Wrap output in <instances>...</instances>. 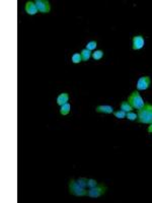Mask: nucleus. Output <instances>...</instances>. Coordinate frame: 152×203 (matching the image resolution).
<instances>
[{
    "instance_id": "17",
    "label": "nucleus",
    "mask_w": 152,
    "mask_h": 203,
    "mask_svg": "<svg viewBox=\"0 0 152 203\" xmlns=\"http://www.w3.org/2000/svg\"><path fill=\"white\" fill-rule=\"evenodd\" d=\"M126 118L130 121H134V120H136V119H138V115L133 112H128L127 114H126Z\"/></svg>"
},
{
    "instance_id": "14",
    "label": "nucleus",
    "mask_w": 152,
    "mask_h": 203,
    "mask_svg": "<svg viewBox=\"0 0 152 203\" xmlns=\"http://www.w3.org/2000/svg\"><path fill=\"white\" fill-rule=\"evenodd\" d=\"M71 60H72V62L74 63V64H78V63H80L81 61H82V57H81V54H79V53H74V54L72 55Z\"/></svg>"
},
{
    "instance_id": "19",
    "label": "nucleus",
    "mask_w": 152,
    "mask_h": 203,
    "mask_svg": "<svg viewBox=\"0 0 152 203\" xmlns=\"http://www.w3.org/2000/svg\"><path fill=\"white\" fill-rule=\"evenodd\" d=\"M126 114H127V113L124 112V111H122V110H121V111H117V112L114 113L115 117L118 118V119H124V118H126Z\"/></svg>"
},
{
    "instance_id": "20",
    "label": "nucleus",
    "mask_w": 152,
    "mask_h": 203,
    "mask_svg": "<svg viewBox=\"0 0 152 203\" xmlns=\"http://www.w3.org/2000/svg\"><path fill=\"white\" fill-rule=\"evenodd\" d=\"M95 186H97V182H96L95 180H93V179H88V183H87V187L93 188V187H95Z\"/></svg>"
},
{
    "instance_id": "8",
    "label": "nucleus",
    "mask_w": 152,
    "mask_h": 203,
    "mask_svg": "<svg viewBox=\"0 0 152 203\" xmlns=\"http://www.w3.org/2000/svg\"><path fill=\"white\" fill-rule=\"evenodd\" d=\"M38 11L39 10H38L37 5L34 1H28L27 2V4H25V12H27L28 14H30V15H35Z\"/></svg>"
},
{
    "instance_id": "4",
    "label": "nucleus",
    "mask_w": 152,
    "mask_h": 203,
    "mask_svg": "<svg viewBox=\"0 0 152 203\" xmlns=\"http://www.w3.org/2000/svg\"><path fill=\"white\" fill-rule=\"evenodd\" d=\"M107 191V187L104 186V185H99V186H95L93 188H89L88 190V195L91 198H98L101 195H104Z\"/></svg>"
},
{
    "instance_id": "18",
    "label": "nucleus",
    "mask_w": 152,
    "mask_h": 203,
    "mask_svg": "<svg viewBox=\"0 0 152 203\" xmlns=\"http://www.w3.org/2000/svg\"><path fill=\"white\" fill-rule=\"evenodd\" d=\"M76 182H77L81 187L85 188V187H87V183H88V180H87L86 178H79Z\"/></svg>"
},
{
    "instance_id": "5",
    "label": "nucleus",
    "mask_w": 152,
    "mask_h": 203,
    "mask_svg": "<svg viewBox=\"0 0 152 203\" xmlns=\"http://www.w3.org/2000/svg\"><path fill=\"white\" fill-rule=\"evenodd\" d=\"M35 3L37 5V8L40 12L42 13H49L51 11V5L48 0H36Z\"/></svg>"
},
{
    "instance_id": "11",
    "label": "nucleus",
    "mask_w": 152,
    "mask_h": 203,
    "mask_svg": "<svg viewBox=\"0 0 152 203\" xmlns=\"http://www.w3.org/2000/svg\"><path fill=\"white\" fill-rule=\"evenodd\" d=\"M70 110H71V106H70L69 103H66V104H64L63 106H61L60 114L63 115V116H66L70 113Z\"/></svg>"
},
{
    "instance_id": "9",
    "label": "nucleus",
    "mask_w": 152,
    "mask_h": 203,
    "mask_svg": "<svg viewBox=\"0 0 152 203\" xmlns=\"http://www.w3.org/2000/svg\"><path fill=\"white\" fill-rule=\"evenodd\" d=\"M95 111L97 113H104V114H112V113H114V108L109 105H101L96 107Z\"/></svg>"
},
{
    "instance_id": "10",
    "label": "nucleus",
    "mask_w": 152,
    "mask_h": 203,
    "mask_svg": "<svg viewBox=\"0 0 152 203\" xmlns=\"http://www.w3.org/2000/svg\"><path fill=\"white\" fill-rule=\"evenodd\" d=\"M68 100H69V95L67 94V92H62V94H60L59 95H58L57 104L59 106H63L64 104L68 103Z\"/></svg>"
},
{
    "instance_id": "15",
    "label": "nucleus",
    "mask_w": 152,
    "mask_h": 203,
    "mask_svg": "<svg viewBox=\"0 0 152 203\" xmlns=\"http://www.w3.org/2000/svg\"><path fill=\"white\" fill-rule=\"evenodd\" d=\"M92 58L94 60H101V58L104 57V52L101 51V50H95L94 52L92 53Z\"/></svg>"
},
{
    "instance_id": "3",
    "label": "nucleus",
    "mask_w": 152,
    "mask_h": 203,
    "mask_svg": "<svg viewBox=\"0 0 152 203\" xmlns=\"http://www.w3.org/2000/svg\"><path fill=\"white\" fill-rule=\"evenodd\" d=\"M69 192L72 195L75 196H86L88 194V191H86L85 188L81 187L75 180H71L69 183Z\"/></svg>"
},
{
    "instance_id": "6",
    "label": "nucleus",
    "mask_w": 152,
    "mask_h": 203,
    "mask_svg": "<svg viewBox=\"0 0 152 203\" xmlns=\"http://www.w3.org/2000/svg\"><path fill=\"white\" fill-rule=\"evenodd\" d=\"M151 79L149 76H141L137 81V89L138 91H145L150 86Z\"/></svg>"
},
{
    "instance_id": "1",
    "label": "nucleus",
    "mask_w": 152,
    "mask_h": 203,
    "mask_svg": "<svg viewBox=\"0 0 152 203\" xmlns=\"http://www.w3.org/2000/svg\"><path fill=\"white\" fill-rule=\"evenodd\" d=\"M138 122L144 124H152V105L145 104L142 109L138 110Z\"/></svg>"
},
{
    "instance_id": "2",
    "label": "nucleus",
    "mask_w": 152,
    "mask_h": 203,
    "mask_svg": "<svg viewBox=\"0 0 152 203\" xmlns=\"http://www.w3.org/2000/svg\"><path fill=\"white\" fill-rule=\"evenodd\" d=\"M128 102H129V104L132 106L133 109H137V110L142 109L145 105L142 97L140 95L139 92L136 91L133 92L132 94L130 95V97L128 98Z\"/></svg>"
},
{
    "instance_id": "12",
    "label": "nucleus",
    "mask_w": 152,
    "mask_h": 203,
    "mask_svg": "<svg viewBox=\"0 0 152 203\" xmlns=\"http://www.w3.org/2000/svg\"><path fill=\"white\" fill-rule=\"evenodd\" d=\"M81 57H82V61H88L89 58L91 57V51L87 50V49H83L82 51H81Z\"/></svg>"
},
{
    "instance_id": "7",
    "label": "nucleus",
    "mask_w": 152,
    "mask_h": 203,
    "mask_svg": "<svg viewBox=\"0 0 152 203\" xmlns=\"http://www.w3.org/2000/svg\"><path fill=\"white\" fill-rule=\"evenodd\" d=\"M145 45V41H144V38L142 36H135L133 38V50L134 51H137V50H140V49H142L144 47Z\"/></svg>"
},
{
    "instance_id": "13",
    "label": "nucleus",
    "mask_w": 152,
    "mask_h": 203,
    "mask_svg": "<svg viewBox=\"0 0 152 203\" xmlns=\"http://www.w3.org/2000/svg\"><path fill=\"white\" fill-rule=\"evenodd\" d=\"M121 110L122 111H124V112H126V113H128V112H131L133 110V108H132V106L130 105L129 104V102H123V103L121 104Z\"/></svg>"
},
{
    "instance_id": "21",
    "label": "nucleus",
    "mask_w": 152,
    "mask_h": 203,
    "mask_svg": "<svg viewBox=\"0 0 152 203\" xmlns=\"http://www.w3.org/2000/svg\"><path fill=\"white\" fill-rule=\"evenodd\" d=\"M147 130H148V132H149V133H152V124H150V126L148 127V129H147Z\"/></svg>"
},
{
    "instance_id": "16",
    "label": "nucleus",
    "mask_w": 152,
    "mask_h": 203,
    "mask_svg": "<svg viewBox=\"0 0 152 203\" xmlns=\"http://www.w3.org/2000/svg\"><path fill=\"white\" fill-rule=\"evenodd\" d=\"M96 46H97V43H96L95 41H90V42L87 43L86 49L87 50H89V51H93V50H95Z\"/></svg>"
}]
</instances>
